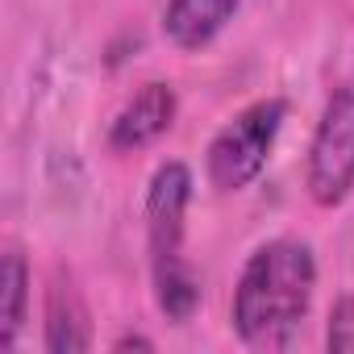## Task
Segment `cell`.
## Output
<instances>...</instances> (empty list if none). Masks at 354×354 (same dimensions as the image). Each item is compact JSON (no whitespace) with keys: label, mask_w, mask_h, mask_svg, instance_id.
<instances>
[{"label":"cell","mask_w":354,"mask_h":354,"mask_svg":"<svg viewBox=\"0 0 354 354\" xmlns=\"http://www.w3.org/2000/svg\"><path fill=\"white\" fill-rule=\"evenodd\" d=\"M317 292V259L300 238L263 242L234 288V333L246 346H283L308 317Z\"/></svg>","instance_id":"1"},{"label":"cell","mask_w":354,"mask_h":354,"mask_svg":"<svg viewBox=\"0 0 354 354\" xmlns=\"http://www.w3.org/2000/svg\"><path fill=\"white\" fill-rule=\"evenodd\" d=\"M192 205V171L184 162H162L146 188V250L154 300L167 321L184 325L201 308V275L184 259V230Z\"/></svg>","instance_id":"2"},{"label":"cell","mask_w":354,"mask_h":354,"mask_svg":"<svg viewBox=\"0 0 354 354\" xmlns=\"http://www.w3.org/2000/svg\"><path fill=\"white\" fill-rule=\"evenodd\" d=\"M283 121H288V100H279V96L254 100L234 121H225L213 133L209 150H205V175H209V184L217 192H225V196L250 188L263 175L271 150H275V138H279Z\"/></svg>","instance_id":"3"},{"label":"cell","mask_w":354,"mask_h":354,"mask_svg":"<svg viewBox=\"0 0 354 354\" xmlns=\"http://www.w3.org/2000/svg\"><path fill=\"white\" fill-rule=\"evenodd\" d=\"M304 188L321 209H337L354 192V84L337 88L321 109L304 158Z\"/></svg>","instance_id":"4"},{"label":"cell","mask_w":354,"mask_h":354,"mask_svg":"<svg viewBox=\"0 0 354 354\" xmlns=\"http://www.w3.org/2000/svg\"><path fill=\"white\" fill-rule=\"evenodd\" d=\"M175 113H180V100H175V88L162 84V80H150L142 84L125 104L121 113L113 117L109 125V146L113 150H146L154 146L171 125H175Z\"/></svg>","instance_id":"5"},{"label":"cell","mask_w":354,"mask_h":354,"mask_svg":"<svg viewBox=\"0 0 354 354\" xmlns=\"http://www.w3.org/2000/svg\"><path fill=\"white\" fill-rule=\"evenodd\" d=\"M238 5L242 0H167L162 34L180 50H201L234 21Z\"/></svg>","instance_id":"6"},{"label":"cell","mask_w":354,"mask_h":354,"mask_svg":"<svg viewBox=\"0 0 354 354\" xmlns=\"http://www.w3.org/2000/svg\"><path fill=\"white\" fill-rule=\"evenodd\" d=\"M50 354H84L92 350V325H88V308L75 292L71 279L55 275L50 292H46V342Z\"/></svg>","instance_id":"7"},{"label":"cell","mask_w":354,"mask_h":354,"mask_svg":"<svg viewBox=\"0 0 354 354\" xmlns=\"http://www.w3.org/2000/svg\"><path fill=\"white\" fill-rule=\"evenodd\" d=\"M26 300H30V267L17 246L0 259V350H13L26 325Z\"/></svg>","instance_id":"8"},{"label":"cell","mask_w":354,"mask_h":354,"mask_svg":"<svg viewBox=\"0 0 354 354\" xmlns=\"http://www.w3.org/2000/svg\"><path fill=\"white\" fill-rule=\"evenodd\" d=\"M325 346L333 354H354V296H337L325 325Z\"/></svg>","instance_id":"9"},{"label":"cell","mask_w":354,"mask_h":354,"mask_svg":"<svg viewBox=\"0 0 354 354\" xmlns=\"http://www.w3.org/2000/svg\"><path fill=\"white\" fill-rule=\"evenodd\" d=\"M113 350H154V342L150 337H138V333H125V337L113 342Z\"/></svg>","instance_id":"10"}]
</instances>
